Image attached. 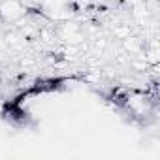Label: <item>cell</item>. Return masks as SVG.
<instances>
[{"label":"cell","mask_w":160,"mask_h":160,"mask_svg":"<svg viewBox=\"0 0 160 160\" xmlns=\"http://www.w3.org/2000/svg\"><path fill=\"white\" fill-rule=\"evenodd\" d=\"M130 34H132V30H130L128 25H115V27H113V36H115L117 40H124V38L130 36Z\"/></svg>","instance_id":"5b68a950"},{"label":"cell","mask_w":160,"mask_h":160,"mask_svg":"<svg viewBox=\"0 0 160 160\" xmlns=\"http://www.w3.org/2000/svg\"><path fill=\"white\" fill-rule=\"evenodd\" d=\"M27 15V8L19 0H2L0 2V19L6 23H17Z\"/></svg>","instance_id":"7a4b0ae2"},{"label":"cell","mask_w":160,"mask_h":160,"mask_svg":"<svg viewBox=\"0 0 160 160\" xmlns=\"http://www.w3.org/2000/svg\"><path fill=\"white\" fill-rule=\"evenodd\" d=\"M8 47H6V42H4V38L0 36V51H6Z\"/></svg>","instance_id":"52a82bcc"},{"label":"cell","mask_w":160,"mask_h":160,"mask_svg":"<svg viewBox=\"0 0 160 160\" xmlns=\"http://www.w3.org/2000/svg\"><path fill=\"white\" fill-rule=\"evenodd\" d=\"M57 38L62 43H72V45H83L87 36L77 21L68 19V21H60V27L57 28Z\"/></svg>","instance_id":"6da1fadb"},{"label":"cell","mask_w":160,"mask_h":160,"mask_svg":"<svg viewBox=\"0 0 160 160\" xmlns=\"http://www.w3.org/2000/svg\"><path fill=\"white\" fill-rule=\"evenodd\" d=\"M6 60V51H0V62Z\"/></svg>","instance_id":"ba28073f"},{"label":"cell","mask_w":160,"mask_h":160,"mask_svg":"<svg viewBox=\"0 0 160 160\" xmlns=\"http://www.w3.org/2000/svg\"><path fill=\"white\" fill-rule=\"evenodd\" d=\"M19 64H21V68H23V70H28V68H32V66L36 64V60H34L32 57H23Z\"/></svg>","instance_id":"8992f818"},{"label":"cell","mask_w":160,"mask_h":160,"mask_svg":"<svg viewBox=\"0 0 160 160\" xmlns=\"http://www.w3.org/2000/svg\"><path fill=\"white\" fill-rule=\"evenodd\" d=\"M4 42H6V47L8 49H15V51H19V49H23V45L27 43V40L21 36V32H17V30H10L6 36H4Z\"/></svg>","instance_id":"277c9868"},{"label":"cell","mask_w":160,"mask_h":160,"mask_svg":"<svg viewBox=\"0 0 160 160\" xmlns=\"http://www.w3.org/2000/svg\"><path fill=\"white\" fill-rule=\"evenodd\" d=\"M0 89H2V77H0Z\"/></svg>","instance_id":"30bf717a"},{"label":"cell","mask_w":160,"mask_h":160,"mask_svg":"<svg viewBox=\"0 0 160 160\" xmlns=\"http://www.w3.org/2000/svg\"><path fill=\"white\" fill-rule=\"evenodd\" d=\"M145 49V43H143V40L141 38H138V36H126L124 40H122V51L126 53V55H134V57H138L141 51Z\"/></svg>","instance_id":"3957f363"},{"label":"cell","mask_w":160,"mask_h":160,"mask_svg":"<svg viewBox=\"0 0 160 160\" xmlns=\"http://www.w3.org/2000/svg\"><path fill=\"white\" fill-rule=\"evenodd\" d=\"M34 2H36V4H43V2H45V0H34Z\"/></svg>","instance_id":"9c48e42d"}]
</instances>
